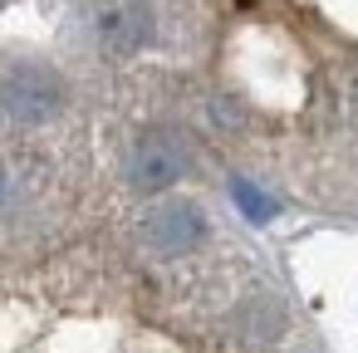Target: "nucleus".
Returning a JSON list of instances; mask_svg holds the SVG:
<instances>
[{"mask_svg": "<svg viewBox=\"0 0 358 353\" xmlns=\"http://www.w3.org/2000/svg\"><path fill=\"white\" fill-rule=\"evenodd\" d=\"M103 45L108 50H118V55H133V50H143L148 45V35H152V15H148V6L143 0H128V6H118V10H108L103 15Z\"/></svg>", "mask_w": 358, "mask_h": 353, "instance_id": "20e7f679", "label": "nucleus"}, {"mask_svg": "<svg viewBox=\"0 0 358 353\" xmlns=\"http://www.w3.org/2000/svg\"><path fill=\"white\" fill-rule=\"evenodd\" d=\"M143 236H148L157 250L182 255V250H192V245L206 236V221H201V211H196V206L172 201V206H157V211L143 221Z\"/></svg>", "mask_w": 358, "mask_h": 353, "instance_id": "7ed1b4c3", "label": "nucleus"}, {"mask_svg": "<svg viewBox=\"0 0 358 353\" xmlns=\"http://www.w3.org/2000/svg\"><path fill=\"white\" fill-rule=\"evenodd\" d=\"M187 167H192L187 138H177L172 128H152V133L133 147L128 177H133V187H138V192H167Z\"/></svg>", "mask_w": 358, "mask_h": 353, "instance_id": "f03ea898", "label": "nucleus"}, {"mask_svg": "<svg viewBox=\"0 0 358 353\" xmlns=\"http://www.w3.org/2000/svg\"><path fill=\"white\" fill-rule=\"evenodd\" d=\"M64 108V84L40 64H15L0 74V113L15 123H50Z\"/></svg>", "mask_w": 358, "mask_h": 353, "instance_id": "f257e3e1", "label": "nucleus"}, {"mask_svg": "<svg viewBox=\"0 0 358 353\" xmlns=\"http://www.w3.org/2000/svg\"><path fill=\"white\" fill-rule=\"evenodd\" d=\"M231 196L241 201V211H245L250 221H270V216H275V201H270L265 192H255L250 182H231Z\"/></svg>", "mask_w": 358, "mask_h": 353, "instance_id": "39448f33", "label": "nucleus"}, {"mask_svg": "<svg viewBox=\"0 0 358 353\" xmlns=\"http://www.w3.org/2000/svg\"><path fill=\"white\" fill-rule=\"evenodd\" d=\"M15 201H20V187H15V177H10V172H0V216H6Z\"/></svg>", "mask_w": 358, "mask_h": 353, "instance_id": "423d86ee", "label": "nucleus"}]
</instances>
